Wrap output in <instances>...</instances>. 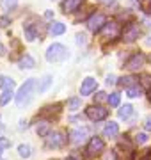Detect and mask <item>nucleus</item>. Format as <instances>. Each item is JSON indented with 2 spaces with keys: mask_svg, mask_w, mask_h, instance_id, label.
I'll use <instances>...</instances> for the list:
<instances>
[{
  "mask_svg": "<svg viewBox=\"0 0 151 160\" xmlns=\"http://www.w3.org/2000/svg\"><path fill=\"white\" fill-rule=\"evenodd\" d=\"M132 112H134V107L132 105H123L121 109H119V118L121 119H126V118L132 116Z\"/></svg>",
  "mask_w": 151,
  "mask_h": 160,
  "instance_id": "20",
  "label": "nucleus"
},
{
  "mask_svg": "<svg viewBox=\"0 0 151 160\" xmlns=\"http://www.w3.org/2000/svg\"><path fill=\"white\" fill-rule=\"evenodd\" d=\"M94 100H96V102H103L105 100V92H98V94L94 96Z\"/></svg>",
  "mask_w": 151,
  "mask_h": 160,
  "instance_id": "34",
  "label": "nucleus"
},
{
  "mask_svg": "<svg viewBox=\"0 0 151 160\" xmlns=\"http://www.w3.org/2000/svg\"><path fill=\"white\" fill-rule=\"evenodd\" d=\"M52 84V77L50 75H46L45 78H43V82H41V86H39V92H45L48 89V86Z\"/></svg>",
  "mask_w": 151,
  "mask_h": 160,
  "instance_id": "27",
  "label": "nucleus"
},
{
  "mask_svg": "<svg viewBox=\"0 0 151 160\" xmlns=\"http://www.w3.org/2000/svg\"><path fill=\"white\" fill-rule=\"evenodd\" d=\"M85 116L91 121H103V119H107L109 110L103 109V107H100V105H91V107L85 109Z\"/></svg>",
  "mask_w": 151,
  "mask_h": 160,
  "instance_id": "5",
  "label": "nucleus"
},
{
  "mask_svg": "<svg viewBox=\"0 0 151 160\" xmlns=\"http://www.w3.org/2000/svg\"><path fill=\"white\" fill-rule=\"evenodd\" d=\"M34 91H36V80H34V78L27 80L23 86L20 87V91H18V94H16L18 107H25V105H27V103L32 100V96H34Z\"/></svg>",
  "mask_w": 151,
  "mask_h": 160,
  "instance_id": "1",
  "label": "nucleus"
},
{
  "mask_svg": "<svg viewBox=\"0 0 151 160\" xmlns=\"http://www.w3.org/2000/svg\"><path fill=\"white\" fill-rule=\"evenodd\" d=\"M68 160H76V158H75V157H70V158H68Z\"/></svg>",
  "mask_w": 151,
  "mask_h": 160,
  "instance_id": "40",
  "label": "nucleus"
},
{
  "mask_svg": "<svg viewBox=\"0 0 151 160\" xmlns=\"http://www.w3.org/2000/svg\"><path fill=\"white\" fill-rule=\"evenodd\" d=\"M119 100H121V96H119L117 92H112L110 96L107 98V102H109L110 107H117V105H119Z\"/></svg>",
  "mask_w": 151,
  "mask_h": 160,
  "instance_id": "26",
  "label": "nucleus"
},
{
  "mask_svg": "<svg viewBox=\"0 0 151 160\" xmlns=\"http://www.w3.org/2000/svg\"><path fill=\"white\" fill-rule=\"evenodd\" d=\"M76 43H78V45H85V43H87L85 34H76Z\"/></svg>",
  "mask_w": 151,
  "mask_h": 160,
  "instance_id": "32",
  "label": "nucleus"
},
{
  "mask_svg": "<svg viewBox=\"0 0 151 160\" xmlns=\"http://www.w3.org/2000/svg\"><path fill=\"white\" fill-rule=\"evenodd\" d=\"M144 61H146L144 53H134V55L126 61L124 68H128L130 71H137V69H140L144 66Z\"/></svg>",
  "mask_w": 151,
  "mask_h": 160,
  "instance_id": "9",
  "label": "nucleus"
},
{
  "mask_svg": "<svg viewBox=\"0 0 151 160\" xmlns=\"http://www.w3.org/2000/svg\"><path fill=\"white\" fill-rule=\"evenodd\" d=\"M148 11L151 12V0H149V6H148Z\"/></svg>",
  "mask_w": 151,
  "mask_h": 160,
  "instance_id": "39",
  "label": "nucleus"
},
{
  "mask_svg": "<svg viewBox=\"0 0 151 160\" xmlns=\"http://www.w3.org/2000/svg\"><path fill=\"white\" fill-rule=\"evenodd\" d=\"M103 149H105V142L101 141V139L100 137H91L87 148H85V153H87L89 158H93V157H98V155L103 153Z\"/></svg>",
  "mask_w": 151,
  "mask_h": 160,
  "instance_id": "4",
  "label": "nucleus"
},
{
  "mask_svg": "<svg viewBox=\"0 0 151 160\" xmlns=\"http://www.w3.org/2000/svg\"><path fill=\"white\" fill-rule=\"evenodd\" d=\"M126 94H128L130 98H137V96H140V94H142V87H139V86L128 87V89H126Z\"/></svg>",
  "mask_w": 151,
  "mask_h": 160,
  "instance_id": "21",
  "label": "nucleus"
},
{
  "mask_svg": "<svg viewBox=\"0 0 151 160\" xmlns=\"http://www.w3.org/2000/svg\"><path fill=\"white\" fill-rule=\"evenodd\" d=\"M4 53H6V48H4V46L0 45V55H4Z\"/></svg>",
  "mask_w": 151,
  "mask_h": 160,
  "instance_id": "37",
  "label": "nucleus"
},
{
  "mask_svg": "<svg viewBox=\"0 0 151 160\" xmlns=\"http://www.w3.org/2000/svg\"><path fill=\"white\" fill-rule=\"evenodd\" d=\"M48 32L52 36H61V34L66 32V27H64V23H61V22H53L52 25L48 27Z\"/></svg>",
  "mask_w": 151,
  "mask_h": 160,
  "instance_id": "15",
  "label": "nucleus"
},
{
  "mask_svg": "<svg viewBox=\"0 0 151 160\" xmlns=\"http://www.w3.org/2000/svg\"><path fill=\"white\" fill-rule=\"evenodd\" d=\"M16 2H18V0H2V2H0V6H2L4 11H9V9H12V7L16 6Z\"/></svg>",
  "mask_w": 151,
  "mask_h": 160,
  "instance_id": "28",
  "label": "nucleus"
},
{
  "mask_svg": "<svg viewBox=\"0 0 151 160\" xmlns=\"http://www.w3.org/2000/svg\"><path fill=\"white\" fill-rule=\"evenodd\" d=\"M11 146V141L9 139H6V137H0V155H2V151L4 149H7Z\"/></svg>",
  "mask_w": 151,
  "mask_h": 160,
  "instance_id": "30",
  "label": "nucleus"
},
{
  "mask_svg": "<svg viewBox=\"0 0 151 160\" xmlns=\"http://www.w3.org/2000/svg\"><path fill=\"white\" fill-rule=\"evenodd\" d=\"M87 135H89V130L85 126H84V128H75V130L70 132V141L75 142V144H80L87 139Z\"/></svg>",
  "mask_w": 151,
  "mask_h": 160,
  "instance_id": "11",
  "label": "nucleus"
},
{
  "mask_svg": "<svg viewBox=\"0 0 151 160\" xmlns=\"http://www.w3.org/2000/svg\"><path fill=\"white\" fill-rule=\"evenodd\" d=\"M66 57H68V50L59 43H53L46 52V61H50V62H61Z\"/></svg>",
  "mask_w": 151,
  "mask_h": 160,
  "instance_id": "2",
  "label": "nucleus"
},
{
  "mask_svg": "<svg viewBox=\"0 0 151 160\" xmlns=\"http://www.w3.org/2000/svg\"><path fill=\"white\" fill-rule=\"evenodd\" d=\"M100 2H103V4H110L112 0H100Z\"/></svg>",
  "mask_w": 151,
  "mask_h": 160,
  "instance_id": "38",
  "label": "nucleus"
},
{
  "mask_svg": "<svg viewBox=\"0 0 151 160\" xmlns=\"http://www.w3.org/2000/svg\"><path fill=\"white\" fill-rule=\"evenodd\" d=\"M144 126H146V130H151V116L146 119V123H144Z\"/></svg>",
  "mask_w": 151,
  "mask_h": 160,
  "instance_id": "36",
  "label": "nucleus"
},
{
  "mask_svg": "<svg viewBox=\"0 0 151 160\" xmlns=\"http://www.w3.org/2000/svg\"><path fill=\"white\" fill-rule=\"evenodd\" d=\"M34 59L30 57V55H23V57L20 59V68H23V69H32L34 68Z\"/></svg>",
  "mask_w": 151,
  "mask_h": 160,
  "instance_id": "16",
  "label": "nucleus"
},
{
  "mask_svg": "<svg viewBox=\"0 0 151 160\" xmlns=\"http://www.w3.org/2000/svg\"><path fill=\"white\" fill-rule=\"evenodd\" d=\"M0 87L2 89H12L14 87V80L7 78V77H0Z\"/></svg>",
  "mask_w": 151,
  "mask_h": 160,
  "instance_id": "23",
  "label": "nucleus"
},
{
  "mask_svg": "<svg viewBox=\"0 0 151 160\" xmlns=\"http://www.w3.org/2000/svg\"><path fill=\"white\" fill-rule=\"evenodd\" d=\"M135 77H121V78H119V84H121L123 87H132V86H137V82H135Z\"/></svg>",
  "mask_w": 151,
  "mask_h": 160,
  "instance_id": "19",
  "label": "nucleus"
},
{
  "mask_svg": "<svg viewBox=\"0 0 151 160\" xmlns=\"http://www.w3.org/2000/svg\"><path fill=\"white\" fill-rule=\"evenodd\" d=\"M135 142H137V144L148 142V135H146V133H137V135H135Z\"/></svg>",
  "mask_w": 151,
  "mask_h": 160,
  "instance_id": "31",
  "label": "nucleus"
},
{
  "mask_svg": "<svg viewBox=\"0 0 151 160\" xmlns=\"http://www.w3.org/2000/svg\"><path fill=\"white\" fill-rule=\"evenodd\" d=\"M9 18H6V16H2L0 18V27H7V25H9Z\"/></svg>",
  "mask_w": 151,
  "mask_h": 160,
  "instance_id": "33",
  "label": "nucleus"
},
{
  "mask_svg": "<svg viewBox=\"0 0 151 160\" xmlns=\"http://www.w3.org/2000/svg\"><path fill=\"white\" fill-rule=\"evenodd\" d=\"M140 84H142V89H146V91L149 92L151 91V75L144 73L142 77H140Z\"/></svg>",
  "mask_w": 151,
  "mask_h": 160,
  "instance_id": "22",
  "label": "nucleus"
},
{
  "mask_svg": "<svg viewBox=\"0 0 151 160\" xmlns=\"http://www.w3.org/2000/svg\"><path fill=\"white\" fill-rule=\"evenodd\" d=\"M53 160H59V158H53Z\"/></svg>",
  "mask_w": 151,
  "mask_h": 160,
  "instance_id": "42",
  "label": "nucleus"
},
{
  "mask_svg": "<svg viewBox=\"0 0 151 160\" xmlns=\"http://www.w3.org/2000/svg\"><path fill=\"white\" fill-rule=\"evenodd\" d=\"M107 84H109V86L116 84V78H114V75H109V77H107Z\"/></svg>",
  "mask_w": 151,
  "mask_h": 160,
  "instance_id": "35",
  "label": "nucleus"
},
{
  "mask_svg": "<svg viewBox=\"0 0 151 160\" xmlns=\"http://www.w3.org/2000/svg\"><path fill=\"white\" fill-rule=\"evenodd\" d=\"M105 23H107L105 14H101V12H94L93 16L87 20V27H89V30H93V32H101V29L105 27Z\"/></svg>",
  "mask_w": 151,
  "mask_h": 160,
  "instance_id": "6",
  "label": "nucleus"
},
{
  "mask_svg": "<svg viewBox=\"0 0 151 160\" xmlns=\"http://www.w3.org/2000/svg\"><path fill=\"white\" fill-rule=\"evenodd\" d=\"M46 148H62L68 137H66V133L62 130H57V132H50L46 137Z\"/></svg>",
  "mask_w": 151,
  "mask_h": 160,
  "instance_id": "3",
  "label": "nucleus"
},
{
  "mask_svg": "<svg viewBox=\"0 0 151 160\" xmlns=\"http://www.w3.org/2000/svg\"><path fill=\"white\" fill-rule=\"evenodd\" d=\"M18 153H20V157H30V146L29 144H22L20 148H18Z\"/></svg>",
  "mask_w": 151,
  "mask_h": 160,
  "instance_id": "29",
  "label": "nucleus"
},
{
  "mask_svg": "<svg viewBox=\"0 0 151 160\" xmlns=\"http://www.w3.org/2000/svg\"><path fill=\"white\" fill-rule=\"evenodd\" d=\"M37 133H39L41 137H46L48 133H50V126H48V123H41V125H37Z\"/></svg>",
  "mask_w": 151,
  "mask_h": 160,
  "instance_id": "25",
  "label": "nucleus"
},
{
  "mask_svg": "<svg viewBox=\"0 0 151 160\" xmlns=\"http://www.w3.org/2000/svg\"><path fill=\"white\" fill-rule=\"evenodd\" d=\"M101 34H103L105 39H114V38L121 34V27H119L117 22H107L105 27L101 29Z\"/></svg>",
  "mask_w": 151,
  "mask_h": 160,
  "instance_id": "7",
  "label": "nucleus"
},
{
  "mask_svg": "<svg viewBox=\"0 0 151 160\" xmlns=\"http://www.w3.org/2000/svg\"><path fill=\"white\" fill-rule=\"evenodd\" d=\"M82 105V100L80 98H71L70 102H68V109L70 110H78Z\"/></svg>",
  "mask_w": 151,
  "mask_h": 160,
  "instance_id": "24",
  "label": "nucleus"
},
{
  "mask_svg": "<svg viewBox=\"0 0 151 160\" xmlns=\"http://www.w3.org/2000/svg\"><path fill=\"white\" fill-rule=\"evenodd\" d=\"M37 32H39V30H37V25H36V23H27V25H25V38L29 41H34L36 38H37Z\"/></svg>",
  "mask_w": 151,
  "mask_h": 160,
  "instance_id": "13",
  "label": "nucleus"
},
{
  "mask_svg": "<svg viewBox=\"0 0 151 160\" xmlns=\"http://www.w3.org/2000/svg\"><path fill=\"white\" fill-rule=\"evenodd\" d=\"M117 133H119V125H117L116 121H110V123L105 125V128H103L105 137H116Z\"/></svg>",
  "mask_w": 151,
  "mask_h": 160,
  "instance_id": "12",
  "label": "nucleus"
},
{
  "mask_svg": "<svg viewBox=\"0 0 151 160\" xmlns=\"http://www.w3.org/2000/svg\"><path fill=\"white\" fill-rule=\"evenodd\" d=\"M12 89H2V96H0V105H7V103L11 102L12 98Z\"/></svg>",
  "mask_w": 151,
  "mask_h": 160,
  "instance_id": "18",
  "label": "nucleus"
},
{
  "mask_svg": "<svg viewBox=\"0 0 151 160\" xmlns=\"http://www.w3.org/2000/svg\"><path fill=\"white\" fill-rule=\"evenodd\" d=\"M96 87H98V82L94 78H91V77H87L80 86V94L82 96H89V94H93L96 91Z\"/></svg>",
  "mask_w": 151,
  "mask_h": 160,
  "instance_id": "10",
  "label": "nucleus"
},
{
  "mask_svg": "<svg viewBox=\"0 0 151 160\" xmlns=\"http://www.w3.org/2000/svg\"><path fill=\"white\" fill-rule=\"evenodd\" d=\"M59 112H61V105H48L41 110V116H53V114L57 116Z\"/></svg>",
  "mask_w": 151,
  "mask_h": 160,
  "instance_id": "17",
  "label": "nucleus"
},
{
  "mask_svg": "<svg viewBox=\"0 0 151 160\" xmlns=\"http://www.w3.org/2000/svg\"><path fill=\"white\" fill-rule=\"evenodd\" d=\"M149 102H151V91H149Z\"/></svg>",
  "mask_w": 151,
  "mask_h": 160,
  "instance_id": "41",
  "label": "nucleus"
},
{
  "mask_svg": "<svg viewBox=\"0 0 151 160\" xmlns=\"http://www.w3.org/2000/svg\"><path fill=\"white\" fill-rule=\"evenodd\" d=\"M139 34H140L139 27H137L135 23H128L126 27L123 29V32H121V39L126 41V43H130V41L137 39V38H139Z\"/></svg>",
  "mask_w": 151,
  "mask_h": 160,
  "instance_id": "8",
  "label": "nucleus"
},
{
  "mask_svg": "<svg viewBox=\"0 0 151 160\" xmlns=\"http://www.w3.org/2000/svg\"><path fill=\"white\" fill-rule=\"evenodd\" d=\"M82 2H84V0H66V2L62 4L64 12H73V11H76V9L82 6Z\"/></svg>",
  "mask_w": 151,
  "mask_h": 160,
  "instance_id": "14",
  "label": "nucleus"
}]
</instances>
